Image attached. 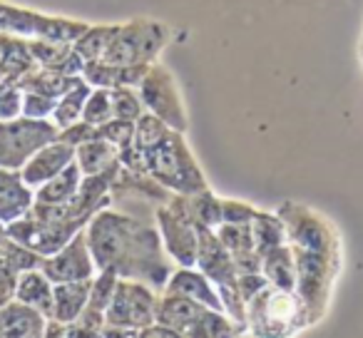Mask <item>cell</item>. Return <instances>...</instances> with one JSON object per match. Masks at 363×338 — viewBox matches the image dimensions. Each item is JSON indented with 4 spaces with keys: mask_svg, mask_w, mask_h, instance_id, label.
Listing matches in <instances>:
<instances>
[{
    "mask_svg": "<svg viewBox=\"0 0 363 338\" xmlns=\"http://www.w3.org/2000/svg\"><path fill=\"white\" fill-rule=\"evenodd\" d=\"M262 274L267 276V281L272 283V286L296 291V261H294L291 247L279 244L277 249H272L269 254H264L262 257Z\"/></svg>",
    "mask_w": 363,
    "mask_h": 338,
    "instance_id": "obj_27",
    "label": "cell"
},
{
    "mask_svg": "<svg viewBox=\"0 0 363 338\" xmlns=\"http://www.w3.org/2000/svg\"><path fill=\"white\" fill-rule=\"evenodd\" d=\"M115 33H117V26H87V30L72 43V47H75V52L85 62L102 60V55H105L107 47H110V40Z\"/></svg>",
    "mask_w": 363,
    "mask_h": 338,
    "instance_id": "obj_30",
    "label": "cell"
},
{
    "mask_svg": "<svg viewBox=\"0 0 363 338\" xmlns=\"http://www.w3.org/2000/svg\"><path fill=\"white\" fill-rule=\"evenodd\" d=\"M28 50H30L35 65L40 67H50V70L65 72V75H82V70H85V60L75 52L72 43L28 38Z\"/></svg>",
    "mask_w": 363,
    "mask_h": 338,
    "instance_id": "obj_18",
    "label": "cell"
},
{
    "mask_svg": "<svg viewBox=\"0 0 363 338\" xmlns=\"http://www.w3.org/2000/svg\"><path fill=\"white\" fill-rule=\"evenodd\" d=\"M157 296H160V291H155L147 283L135 281V278H120L110 306L105 311V326L127 328V331H135L140 336L142 328L155 323Z\"/></svg>",
    "mask_w": 363,
    "mask_h": 338,
    "instance_id": "obj_6",
    "label": "cell"
},
{
    "mask_svg": "<svg viewBox=\"0 0 363 338\" xmlns=\"http://www.w3.org/2000/svg\"><path fill=\"white\" fill-rule=\"evenodd\" d=\"M16 80L23 90L40 92V95H48V97H52V100H57V97H62L67 90H72L75 85H80L82 75H65V72H57V70H50V67L35 65L33 70H28L26 75L16 77Z\"/></svg>",
    "mask_w": 363,
    "mask_h": 338,
    "instance_id": "obj_23",
    "label": "cell"
},
{
    "mask_svg": "<svg viewBox=\"0 0 363 338\" xmlns=\"http://www.w3.org/2000/svg\"><path fill=\"white\" fill-rule=\"evenodd\" d=\"M199 237V252H197V269L217 286V291L222 288H239V269L234 264L232 254L224 249V244L219 242L217 232L202 224H194Z\"/></svg>",
    "mask_w": 363,
    "mask_h": 338,
    "instance_id": "obj_12",
    "label": "cell"
},
{
    "mask_svg": "<svg viewBox=\"0 0 363 338\" xmlns=\"http://www.w3.org/2000/svg\"><path fill=\"white\" fill-rule=\"evenodd\" d=\"M33 67H35V60L28 50V38L0 33V75L21 77Z\"/></svg>",
    "mask_w": 363,
    "mask_h": 338,
    "instance_id": "obj_25",
    "label": "cell"
},
{
    "mask_svg": "<svg viewBox=\"0 0 363 338\" xmlns=\"http://www.w3.org/2000/svg\"><path fill=\"white\" fill-rule=\"evenodd\" d=\"M80 229L82 224H60V222H40V219L26 217L16 219V222L6 224V234L13 242L23 244L26 249L35 252L38 257H50L57 249H62Z\"/></svg>",
    "mask_w": 363,
    "mask_h": 338,
    "instance_id": "obj_9",
    "label": "cell"
},
{
    "mask_svg": "<svg viewBox=\"0 0 363 338\" xmlns=\"http://www.w3.org/2000/svg\"><path fill=\"white\" fill-rule=\"evenodd\" d=\"M48 316L18 298H8L0 306V338H35L45 336Z\"/></svg>",
    "mask_w": 363,
    "mask_h": 338,
    "instance_id": "obj_15",
    "label": "cell"
},
{
    "mask_svg": "<svg viewBox=\"0 0 363 338\" xmlns=\"http://www.w3.org/2000/svg\"><path fill=\"white\" fill-rule=\"evenodd\" d=\"M279 217L286 229V239L296 249H316V252H338V239L321 217L311 214L298 204H284Z\"/></svg>",
    "mask_w": 363,
    "mask_h": 338,
    "instance_id": "obj_10",
    "label": "cell"
},
{
    "mask_svg": "<svg viewBox=\"0 0 363 338\" xmlns=\"http://www.w3.org/2000/svg\"><path fill=\"white\" fill-rule=\"evenodd\" d=\"M214 232H217L219 242L224 244V249L232 254L239 274L262 271V257H259L257 247H254L252 227L249 224H219Z\"/></svg>",
    "mask_w": 363,
    "mask_h": 338,
    "instance_id": "obj_19",
    "label": "cell"
},
{
    "mask_svg": "<svg viewBox=\"0 0 363 338\" xmlns=\"http://www.w3.org/2000/svg\"><path fill=\"white\" fill-rule=\"evenodd\" d=\"M150 65H112V62L105 60H95V62H85L82 77H85L87 85L107 87V90H115V87H137Z\"/></svg>",
    "mask_w": 363,
    "mask_h": 338,
    "instance_id": "obj_20",
    "label": "cell"
},
{
    "mask_svg": "<svg viewBox=\"0 0 363 338\" xmlns=\"http://www.w3.org/2000/svg\"><path fill=\"white\" fill-rule=\"evenodd\" d=\"M97 137L112 142L117 150H122V147H127V145L135 142V122L112 117V120H107L105 125H97Z\"/></svg>",
    "mask_w": 363,
    "mask_h": 338,
    "instance_id": "obj_37",
    "label": "cell"
},
{
    "mask_svg": "<svg viewBox=\"0 0 363 338\" xmlns=\"http://www.w3.org/2000/svg\"><path fill=\"white\" fill-rule=\"evenodd\" d=\"M249 227H252L254 247H257L259 257H264V254H269L272 249H277L279 244H284V239H286V229H284V222L279 214L257 212L252 222H249Z\"/></svg>",
    "mask_w": 363,
    "mask_h": 338,
    "instance_id": "obj_28",
    "label": "cell"
},
{
    "mask_svg": "<svg viewBox=\"0 0 363 338\" xmlns=\"http://www.w3.org/2000/svg\"><path fill=\"white\" fill-rule=\"evenodd\" d=\"M303 326L308 318L296 291L267 283L247 301V328L254 336H289Z\"/></svg>",
    "mask_w": 363,
    "mask_h": 338,
    "instance_id": "obj_3",
    "label": "cell"
},
{
    "mask_svg": "<svg viewBox=\"0 0 363 338\" xmlns=\"http://www.w3.org/2000/svg\"><path fill=\"white\" fill-rule=\"evenodd\" d=\"M85 30H87V23H77L70 21V18L40 16V23H38V30L33 38H45V40H55V43H75Z\"/></svg>",
    "mask_w": 363,
    "mask_h": 338,
    "instance_id": "obj_32",
    "label": "cell"
},
{
    "mask_svg": "<svg viewBox=\"0 0 363 338\" xmlns=\"http://www.w3.org/2000/svg\"><path fill=\"white\" fill-rule=\"evenodd\" d=\"M40 269L52 283L62 281H82V278H92L97 271L95 259L87 247L85 229L75 234L70 242L62 249H57L55 254L40 259Z\"/></svg>",
    "mask_w": 363,
    "mask_h": 338,
    "instance_id": "obj_11",
    "label": "cell"
},
{
    "mask_svg": "<svg viewBox=\"0 0 363 338\" xmlns=\"http://www.w3.org/2000/svg\"><path fill=\"white\" fill-rule=\"evenodd\" d=\"M207 308L209 306L194 301V298L179 296V293L160 291V296H157L155 321L169 326L172 331H177L179 336L197 338V328H199V323H202Z\"/></svg>",
    "mask_w": 363,
    "mask_h": 338,
    "instance_id": "obj_13",
    "label": "cell"
},
{
    "mask_svg": "<svg viewBox=\"0 0 363 338\" xmlns=\"http://www.w3.org/2000/svg\"><path fill=\"white\" fill-rule=\"evenodd\" d=\"M259 209L237 199H222V224H249Z\"/></svg>",
    "mask_w": 363,
    "mask_h": 338,
    "instance_id": "obj_39",
    "label": "cell"
},
{
    "mask_svg": "<svg viewBox=\"0 0 363 338\" xmlns=\"http://www.w3.org/2000/svg\"><path fill=\"white\" fill-rule=\"evenodd\" d=\"M23 115V87L16 77L0 80V120H13Z\"/></svg>",
    "mask_w": 363,
    "mask_h": 338,
    "instance_id": "obj_36",
    "label": "cell"
},
{
    "mask_svg": "<svg viewBox=\"0 0 363 338\" xmlns=\"http://www.w3.org/2000/svg\"><path fill=\"white\" fill-rule=\"evenodd\" d=\"M52 110H55V100L40 92L23 90V117H33V120H50Z\"/></svg>",
    "mask_w": 363,
    "mask_h": 338,
    "instance_id": "obj_38",
    "label": "cell"
},
{
    "mask_svg": "<svg viewBox=\"0 0 363 338\" xmlns=\"http://www.w3.org/2000/svg\"><path fill=\"white\" fill-rule=\"evenodd\" d=\"M75 162L82 169V177L85 174H100L110 167L120 164V150L102 137H92V140L75 147Z\"/></svg>",
    "mask_w": 363,
    "mask_h": 338,
    "instance_id": "obj_24",
    "label": "cell"
},
{
    "mask_svg": "<svg viewBox=\"0 0 363 338\" xmlns=\"http://www.w3.org/2000/svg\"><path fill=\"white\" fill-rule=\"evenodd\" d=\"M60 127L52 120H33V117H13L0 120V167L21 169L40 147L57 140Z\"/></svg>",
    "mask_w": 363,
    "mask_h": 338,
    "instance_id": "obj_5",
    "label": "cell"
},
{
    "mask_svg": "<svg viewBox=\"0 0 363 338\" xmlns=\"http://www.w3.org/2000/svg\"><path fill=\"white\" fill-rule=\"evenodd\" d=\"M147 174L160 182L172 194H199L209 189L192 150H189L184 132L172 130L162 142L145 152Z\"/></svg>",
    "mask_w": 363,
    "mask_h": 338,
    "instance_id": "obj_2",
    "label": "cell"
},
{
    "mask_svg": "<svg viewBox=\"0 0 363 338\" xmlns=\"http://www.w3.org/2000/svg\"><path fill=\"white\" fill-rule=\"evenodd\" d=\"M82 182V169L77 167V162H70V164L57 172L52 179H48L45 184L35 189V202L40 204H65L70 202L77 194Z\"/></svg>",
    "mask_w": 363,
    "mask_h": 338,
    "instance_id": "obj_26",
    "label": "cell"
},
{
    "mask_svg": "<svg viewBox=\"0 0 363 338\" xmlns=\"http://www.w3.org/2000/svg\"><path fill=\"white\" fill-rule=\"evenodd\" d=\"M40 23V13L16 8L8 3H0V33H13L21 38H33Z\"/></svg>",
    "mask_w": 363,
    "mask_h": 338,
    "instance_id": "obj_31",
    "label": "cell"
},
{
    "mask_svg": "<svg viewBox=\"0 0 363 338\" xmlns=\"http://www.w3.org/2000/svg\"><path fill=\"white\" fill-rule=\"evenodd\" d=\"M110 97H112V115L117 120L135 122L145 112V105H142V97L137 92V87H115V90H110Z\"/></svg>",
    "mask_w": 363,
    "mask_h": 338,
    "instance_id": "obj_34",
    "label": "cell"
},
{
    "mask_svg": "<svg viewBox=\"0 0 363 338\" xmlns=\"http://www.w3.org/2000/svg\"><path fill=\"white\" fill-rule=\"evenodd\" d=\"M112 97L107 87H92L90 95L82 107V120L90 122V125H105L107 120H112Z\"/></svg>",
    "mask_w": 363,
    "mask_h": 338,
    "instance_id": "obj_35",
    "label": "cell"
},
{
    "mask_svg": "<svg viewBox=\"0 0 363 338\" xmlns=\"http://www.w3.org/2000/svg\"><path fill=\"white\" fill-rule=\"evenodd\" d=\"M90 286H92V278L52 283V318H57V321L70 326L82 313V308L87 306Z\"/></svg>",
    "mask_w": 363,
    "mask_h": 338,
    "instance_id": "obj_22",
    "label": "cell"
},
{
    "mask_svg": "<svg viewBox=\"0 0 363 338\" xmlns=\"http://www.w3.org/2000/svg\"><path fill=\"white\" fill-rule=\"evenodd\" d=\"M162 291L179 293V296L194 298V301L204 303V306H209V308L224 311L222 298H219V293H217V286H214L197 266H174V271L169 274V278H167Z\"/></svg>",
    "mask_w": 363,
    "mask_h": 338,
    "instance_id": "obj_17",
    "label": "cell"
},
{
    "mask_svg": "<svg viewBox=\"0 0 363 338\" xmlns=\"http://www.w3.org/2000/svg\"><path fill=\"white\" fill-rule=\"evenodd\" d=\"M92 137H97V127L90 125V122H85V120L72 122L70 127H62V130L57 132V140L67 142V145H72V147L82 145V142L92 140Z\"/></svg>",
    "mask_w": 363,
    "mask_h": 338,
    "instance_id": "obj_40",
    "label": "cell"
},
{
    "mask_svg": "<svg viewBox=\"0 0 363 338\" xmlns=\"http://www.w3.org/2000/svg\"><path fill=\"white\" fill-rule=\"evenodd\" d=\"M13 298L28 303V306L43 311L48 318H52V281L43 274L40 266L18 271Z\"/></svg>",
    "mask_w": 363,
    "mask_h": 338,
    "instance_id": "obj_21",
    "label": "cell"
},
{
    "mask_svg": "<svg viewBox=\"0 0 363 338\" xmlns=\"http://www.w3.org/2000/svg\"><path fill=\"white\" fill-rule=\"evenodd\" d=\"M155 224L160 229L162 247H164L167 257L174 261V266H197V227L187 217L174 212L169 204H160L155 209Z\"/></svg>",
    "mask_w": 363,
    "mask_h": 338,
    "instance_id": "obj_8",
    "label": "cell"
},
{
    "mask_svg": "<svg viewBox=\"0 0 363 338\" xmlns=\"http://www.w3.org/2000/svg\"><path fill=\"white\" fill-rule=\"evenodd\" d=\"M87 247L97 269H110L120 278H135L162 291L174 271V261L162 247L155 219L105 207L87 222Z\"/></svg>",
    "mask_w": 363,
    "mask_h": 338,
    "instance_id": "obj_1",
    "label": "cell"
},
{
    "mask_svg": "<svg viewBox=\"0 0 363 338\" xmlns=\"http://www.w3.org/2000/svg\"><path fill=\"white\" fill-rule=\"evenodd\" d=\"M167 43H169V28L164 23L135 18L125 26H117V33L112 35L102 60L112 65H150Z\"/></svg>",
    "mask_w": 363,
    "mask_h": 338,
    "instance_id": "obj_4",
    "label": "cell"
},
{
    "mask_svg": "<svg viewBox=\"0 0 363 338\" xmlns=\"http://www.w3.org/2000/svg\"><path fill=\"white\" fill-rule=\"evenodd\" d=\"M137 92H140L142 105H145L147 112L162 117L172 130L187 132L189 122H187V112H184V102H182L177 82L167 67L152 62L147 67L145 77L140 80V85H137Z\"/></svg>",
    "mask_w": 363,
    "mask_h": 338,
    "instance_id": "obj_7",
    "label": "cell"
},
{
    "mask_svg": "<svg viewBox=\"0 0 363 338\" xmlns=\"http://www.w3.org/2000/svg\"><path fill=\"white\" fill-rule=\"evenodd\" d=\"M70 162H75V147L62 140H52V142H48L45 147H40V150L21 167V174L28 187L38 189L40 184H45L48 179L55 177L57 172H62Z\"/></svg>",
    "mask_w": 363,
    "mask_h": 338,
    "instance_id": "obj_14",
    "label": "cell"
},
{
    "mask_svg": "<svg viewBox=\"0 0 363 338\" xmlns=\"http://www.w3.org/2000/svg\"><path fill=\"white\" fill-rule=\"evenodd\" d=\"M35 202V189L28 187L21 169H6L0 167V224L16 222L26 217Z\"/></svg>",
    "mask_w": 363,
    "mask_h": 338,
    "instance_id": "obj_16",
    "label": "cell"
},
{
    "mask_svg": "<svg viewBox=\"0 0 363 338\" xmlns=\"http://www.w3.org/2000/svg\"><path fill=\"white\" fill-rule=\"evenodd\" d=\"M92 85H87L85 77H82L80 85H75L72 90H67L62 97L55 100V110H52V117L50 120L55 122L57 127H70L72 122L82 120V107H85V100L90 95Z\"/></svg>",
    "mask_w": 363,
    "mask_h": 338,
    "instance_id": "obj_29",
    "label": "cell"
},
{
    "mask_svg": "<svg viewBox=\"0 0 363 338\" xmlns=\"http://www.w3.org/2000/svg\"><path fill=\"white\" fill-rule=\"evenodd\" d=\"M172 132V127L167 125L162 117L152 115V112H142L135 120V145L140 147L142 152H147L150 147H155L157 142H162L167 135Z\"/></svg>",
    "mask_w": 363,
    "mask_h": 338,
    "instance_id": "obj_33",
    "label": "cell"
}]
</instances>
